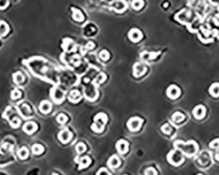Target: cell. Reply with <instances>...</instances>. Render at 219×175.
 Wrapping results in <instances>:
<instances>
[{"label": "cell", "instance_id": "cell-2", "mask_svg": "<svg viewBox=\"0 0 219 175\" xmlns=\"http://www.w3.org/2000/svg\"><path fill=\"white\" fill-rule=\"evenodd\" d=\"M107 116L103 113H99L94 118V124H92V130L96 132H102L104 125L107 123Z\"/></svg>", "mask_w": 219, "mask_h": 175}, {"label": "cell", "instance_id": "cell-36", "mask_svg": "<svg viewBox=\"0 0 219 175\" xmlns=\"http://www.w3.org/2000/svg\"><path fill=\"white\" fill-rule=\"evenodd\" d=\"M104 81H105V75H104V74H100L95 79L94 82H95V83H97V84H100V83L104 82Z\"/></svg>", "mask_w": 219, "mask_h": 175}, {"label": "cell", "instance_id": "cell-8", "mask_svg": "<svg viewBox=\"0 0 219 175\" xmlns=\"http://www.w3.org/2000/svg\"><path fill=\"white\" fill-rule=\"evenodd\" d=\"M58 137H59L60 141L62 144H67V143L69 142V140L71 139L72 133L68 129H64V130L60 131Z\"/></svg>", "mask_w": 219, "mask_h": 175}, {"label": "cell", "instance_id": "cell-23", "mask_svg": "<svg viewBox=\"0 0 219 175\" xmlns=\"http://www.w3.org/2000/svg\"><path fill=\"white\" fill-rule=\"evenodd\" d=\"M9 33V26L5 21H0V36H6Z\"/></svg>", "mask_w": 219, "mask_h": 175}, {"label": "cell", "instance_id": "cell-37", "mask_svg": "<svg viewBox=\"0 0 219 175\" xmlns=\"http://www.w3.org/2000/svg\"><path fill=\"white\" fill-rule=\"evenodd\" d=\"M68 120V117L67 116L64 115V114H60V115L57 116V122L60 123V124H65L66 122Z\"/></svg>", "mask_w": 219, "mask_h": 175}, {"label": "cell", "instance_id": "cell-28", "mask_svg": "<svg viewBox=\"0 0 219 175\" xmlns=\"http://www.w3.org/2000/svg\"><path fill=\"white\" fill-rule=\"evenodd\" d=\"M185 118V116L183 114H181V112H175L174 115L172 116V121L175 123H180Z\"/></svg>", "mask_w": 219, "mask_h": 175}, {"label": "cell", "instance_id": "cell-39", "mask_svg": "<svg viewBox=\"0 0 219 175\" xmlns=\"http://www.w3.org/2000/svg\"><path fill=\"white\" fill-rule=\"evenodd\" d=\"M9 5V0H0V10H4Z\"/></svg>", "mask_w": 219, "mask_h": 175}, {"label": "cell", "instance_id": "cell-13", "mask_svg": "<svg viewBox=\"0 0 219 175\" xmlns=\"http://www.w3.org/2000/svg\"><path fill=\"white\" fill-rule=\"evenodd\" d=\"M62 47L63 49L67 51V52H72L74 51L76 48V45L74 43V41L70 39H66L63 40V44H62Z\"/></svg>", "mask_w": 219, "mask_h": 175}, {"label": "cell", "instance_id": "cell-9", "mask_svg": "<svg viewBox=\"0 0 219 175\" xmlns=\"http://www.w3.org/2000/svg\"><path fill=\"white\" fill-rule=\"evenodd\" d=\"M129 39H131V41L133 42H137L139 41L142 39V33L138 30V29H131V31L129 32Z\"/></svg>", "mask_w": 219, "mask_h": 175}, {"label": "cell", "instance_id": "cell-40", "mask_svg": "<svg viewBox=\"0 0 219 175\" xmlns=\"http://www.w3.org/2000/svg\"><path fill=\"white\" fill-rule=\"evenodd\" d=\"M71 63H73L75 66L79 65V63H80V58H79L78 55H74V56L72 57Z\"/></svg>", "mask_w": 219, "mask_h": 175}, {"label": "cell", "instance_id": "cell-29", "mask_svg": "<svg viewBox=\"0 0 219 175\" xmlns=\"http://www.w3.org/2000/svg\"><path fill=\"white\" fill-rule=\"evenodd\" d=\"M28 154H29L28 150L26 147H22L21 149H19V152H18V155H19V159H27L28 157Z\"/></svg>", "mask_w": 219, "mask_h": 175}, {"label": "cell", "instance_id": "cell-20", "mask_svg": "<svg viewBox=\"0 0 219 175\" xmlns=\"http://www.w3.org/2000/svg\"><path fill=\"white\" fill-rule=\"evenodd\" d=\"M176 19H178L181 23H185L187 21V18H188V12L184 10V11H181V12H179L177 15H176Z\"/></svg>", "mask_w": 219, "mask_h": 175}, {"label": "cell", "instance_id": "cell-1", "mask_svg": "<svg viewBox=\"0 0 219 175\" xmlns=\"http://www.w3.org/2000/svg\"><path fill=\"white\" fill-rule=\"evenodd\" d=\"M175 146L176 149L180 150L183 154L187 155L188 157H192L196 155L198 152V145L194 141H189L188 143H183L181 140H178L175 143Z\"/></svg>", "mask_w": 219, "mask_h": 175}, {"label": "cell", "instance_id": "cell-10", "mask_svg": "<svg viewBox=\"0 0 219 175\" xmlns=\"http://www.w3.org/2000/svg\"><path fill=\"white\" fill-rule=\"evenodd\" d=\"M206 114V109L203 105H199L193 110V115L196 119H202Z\"/></svg>", "mask_w": 219, "mask_h": 175}, {"label": "cell", "instance_id": "cell-32", "mask_svg": "<svg viewBox=\"0 0 219 175\" xmlns=\"http://www.w3.org/2000/svg\"><path fill=\"white\" fill-rule=\"evenodd\" d=\"M21 96V92L19 90V89H14L12 90L11 93V97L12 100H16V99H19V97Z\"/></svg>", "mask_w": 219, "mask_h": 175}, {"label": "cell", "instance_id": "cell-4", "mask_svg": "<svg viewBox=\"0 0 219 175\" xmlns=\"http://www.w3.org/2000/svg\"><path fill=\"white\" fill-rule=\"evenodd\" d=\"M142 123L143 121L141 118H139V117H132V118H131L130 120L128 121L127 125H128V128H129L130 131H136L140 129Z\"/></svg>", "mask_w": 219, "mask_h": 175}, {"label": "cell", "instance_id": "cell-26", "mask_svg": "<svg viewBox=\"0 0 219 175\" xmlns=\"http://www.w3.org/2000/svg\"><path fill=\"white\" fill-rule=\"evenodd\" d=\"M144 6V1L143 0H133L131 2V7L134 10H140Z\"/></svg>", "mask_w": 219, "mask_h": 175}, {"label": "cell", "instance_id": "cell-19", "mask_svg": "<svg viewBox=\"0 0 219 175\" xmlns=\"http://www.w3.org/2000/svg\"><path fill=\"white\" fill-rule=\"evenodd\" d=\"M159 53H148V52H143L142 54L140 55V58L143 60H153L157 57V55H159Z\"/></svg>", "mask_w": 219, "mask_h": 175}, {"label": "cell", "instance_id": "cell-31", "mask_svg": "<svg viewBox=\"0 0 219 175\" xmlns=\"http://www.w3.org/2000/svg\"><path fill=\"white\" fill-rule=\"evenodd\" d=\"M207 161H208V153H203L199 158V162L202 165H205L207 163Z\"/></svg>", "mask_w": 219, "mask_h": 175}, {"label": "cell", "instance_id": "cell-24", "mask_svg": "<svg viewBox=\"0 0 219 175\" xmlns=\"http://www.w3.org/2000/svg\"><path fill=\"white\" fill-rule=\"evenodd\" d=\"M90 162H91V160H90V159H89L88 156L82 158V159H80V161H79V164H80V165H79V169H82V168H84V167L89 166V164H90Z\"/></svg>", "mask_w": 219, "mask_h": 175}, {"label": "cell", "instance_id": "cell-43", "mask_svg": "<svg viewBox=\"0 0 219 175\" xmlns=\"http://www.w3.org/2000/svg\"><path fill=\"white\" fill-rule=\"evenodd\" d=\"M93 47H94V44L92 43V42H89L87 46H86V48H88V50L93 49Z\"/></svg>", "mask_w": 219, "mask_h": 175}, {"label": "cell", "instance_id": "cell-41", "mask_svg": "<svg viewBox=\"0 0 219 175\" xmlns=\"http://www.w3.org/2000/svg\"><path fill=\"white\" fill-rule=\"evenodd\" d=\"M145 174H149V175L157 174V172H156V170H154V168H153V167H149V168H147V169L146 170Z\"/></svg>", "mask_w": 219, "mask_h": 175}, {"label": "cell", "instance_id": "cell-44", "mask_svg": "<svg viewBox=\"0 0 219 175\" xmlns=\"http://www.w3.org/2000/svg\"><path fill=\"white\" fill-rule=\"evenodd\" d=\"M209 2H210L212 5H215V6L219 5V0H209Z\"/></svg>", "mask_w": 219, "mask_h": 175}, {"label": "cell", "instance_id": "cell-22", "mask_svg": "<svg viewBox=\"0 0 219 175\" xmlns=\"http://www.w3.org/2000/svg\"><path fill=\"white\" fill-rule=\"evenodd\" d=\"M209 94L215 97L219 96V83L212 84V86L209 88Z\"/></svg>", "mask_w": 219, "mask_h": 175}, {"label": "cell", "instance_id": "cell-21", "mask_svg": "<svg viewBox=\"0 0 219 175\" xmlns=\"http://www.w3.org/2000/svg\"><path fill=\"white\" fill-rule=\"evenodd\" d=\"M69 100L73 103H77L81 100V95L77 90H73L69 94Z\"/></svg>", "mask_w": 219, "mask_h": 175}, {"label": "cell", "instance_id": "cell-42", "mask_svg": "<svg viewBox=\"0 0 219 175\" xmlns=\"http://www.w3.org/2000/svg\"><path fill=\"white\" fill-rule=\"evenodd\" d=\"M103 173H104V174H109V172L105 169V168H102V169L100 170V171H98V172H97V174H103Z\"/></svg>", "mask_w": 219, "mask_h": 175}, {"label": "cell", "instance_id": "cell-5", "mask_svg": "<svg viewBox=\"0 0 219 175\" xmlns=\"http://www.w3.org/2000/svg\"><path fill=\"white\" fill-rule=\"evenodd\" d=\"M51 96L55 103H60L64 99V92L59 88L55 87L51 91Z\"/></svg>", "mask_w": 219, "mask_h": 175}, {"label": "cell", "instance_id": "cell-38", "mask_svg": "<svg viewBox=\"0 0 219 175\" xmlns=\"http://www.w3.org/2000/svg\"><path fill=\"white\" fill-rule=\"evenodd\" d=\"M209 147L211 149H218L219 148V138L215 139L214 141L209 144Z\"/></svg>", "mask_w": 219, "mask_h": 175}, {"label": "cell", "instance_id": "cell-12", "mask_svg": "<svg viewBox=\"0 0 219 175\" xmlns=\"http://www.w3.org/2000/svg\"><path fill=\"white\" fill-rule=\"evenodd\" d=\"M117 150L118 152L120 153V154H125L127 153L128 151V147H129V144L128 143L126 142V140H119L118 142L117 143Z\"/></svg>", "mask_w": 219, "mask_h": 175}, {"label": "cell", "instance_id": "cell-6", "mask_svg": "<svg viewBox=\"0 0 219 175\" xmlns=\"http://www.w3.org/2000/svg\"><path fill=\"white\" fill-rule=\"evenodd\" d=\"M147 71V67L143 63H136L133 66V75L135 77H140Z\"/></svg>", "mask_w": 219, "mask_h": 175}, {"label": "cell", "instance_id": "cell-25", "mask_svg": "<svg viewBox=\"0 0 219 175\" xmlns=\"http://www.w3.org/2000/svg\"><path fill=\"white\" fill-rule=\"evenodd\" d=\"M32 151H33V154H35V155H39V154L43 153L44 147L41 145V144H33V147H32Z\"/></svg>", "mask_w": 219, "mask_h": 175}, {"label": "cell", "instance_id": "cell-30", "mask_svg": "<svg viewBox=\"0 0 219 175\" xmlns=\"http://www.w3.org/2000/svg\"><path fill=\"white\" fill-rule=\"evenodd\" d=\"M76 150L77 153H82L86 151V145L83 143H78L76 146Z\"/></svg>", "mask_w": 219, "mask_h": 175}, {"label": "cell", "instance_id": "cell-33", "mask_svg": "<svg viewBox=\"0 0 219 175\" xmlns=\"http://www.w3.org/2000/svg\"><path fill=\"white\" fill-rule=\"evenodd\" d=\"M10 124L12 128H18L19 124H20V120L18 118V117H13L11 121H10Z\"/></svg>", "mask_w": 219, "mask_h": 175}, {"label": "cell", "instance_id": "cell-16", "mask_svg": "<svg viewBox=\"0 0 219 175\" xmlns=\"http://www.w3.org/2000/svg\"><path fill=\"white\" fill-rule=\"evenodd\" d=\"M19 109L20 111V114L23 117L27 118L28 116L31 114V109L29 108L27 104H20V106L19 107Z\"/></svg>", "mask_w": 219, "mask_h": 175}, {"label": "cell", "instance_id": "cell-18", "mask_svg": "<svg viewBox=\"0 0 219 175\" xmlns=\"http://www.w3.org/2000/svg\"><path fill=\"white\" fill-rule=\"evenodd\" d=\"M72 11H73V18L77 22H82L84 19V16L82 13V11L76 8H72Z\"/></svg>", "mask_w": 219, "mask_h": 175}, {"label": "cell", "instance_id": "cell-34", "mask_svg": "<svg viewBox=\"0 0 219 175\" xmlns=\"http://www.w3.org/2000/svg\"><path fill=\"white\" fill-rule=\"evenodd\" d=\"M99 56H100V58H101V59H102L103 60H109V52H107L106 50H103V51H101V52H100Z\"/></svg>", "mask_w": 219, "mask_h": 175}, {"label": "cell", "instance_id": "cell-45", "mask_svg": "<svg viewBox=\"0 0 219 175\" xmlns=\"http://www.w3.org/2000/svg\"><path fill=\"white\" fill-rule=\"evenodd\" d=\"M215 159H217V161H219V153H216V156H215Z\"/></svg>", "mask_w": 219, "mask_h": 175}, {"label": "cell", "instance_id": "cell-35", "mask_svg": "<svg viewBox=\"0 0 219 175\" xmlns=\"http://www.w3.org/2000/svg\"><path fill=\"white\" fill-rule=\"evenodd\" d=\"M161 131H163L165 134L168 135V134L171 133V131H172V128H171V126H170L169 124H164V125L161 127Z\"/></svg>", "mask_w": 219, "mask_h": 175}, {"label": "cell", "instance_id": "cell-11", "mask_svg": "<svg viewBox=\"0 0 219 175\" xmlns=\"http://www.w3.org/2000/svg\"><path fill=\"white\" fill-rule=\"evenodd\" d=\"M112 7L117 12H123L126 9V3L125 0H116L112 4Z\"/></svg>", "mask_w": 219, "mask_h": 175}, {"label": "cell", "instance_id": "cell-15", "mask_svg": "<svg viewBox=\"0 0 219 175\" xmlns=\"http://www.w3.org/2000/svg\"><path fill=\"white\" fill-rule=\"evenodd\" d=\"M51 109H52V105L50 104L48 101H42L39 104V110L44 114L49 113Z\"/></svg>", "mask_w": 219, "mask_h": 175}, {"label": "cell", "instance_id": "cell-46", "mask_svg": "<svg viewBox=\"0 0 219 175\" xmlns=\"http://www.w3.org/2000/svg\"><path fill=\"white\" fill-rule=\"evenodd\" d=\"M106 1H112V0H106Z\"/></svg>", "mask_w": 219, "mask_h": 175}, {"label": "cell", "instance_id": "cell-14", "mask_svg": "<svg viewBox=\"0 0 219 175\" xmlns=\"http://www.w3.org/2000/svg\"><path fill=\"white\" fill-rule=\"evenodd\" d=\"M36 130H37V124L33 122H28L23 127V131L27 132V134H32Z\"/></svg>", "mask_w": 219, "mask_h": 175}, {"label": "cell", "instance_id": "cell-3", "mask_svg": "<svg viewBox=\"0 0 219 175\" xmlns=\"http://www.w3.org/2000/svg\"><path fill=\"white\" fill-rule=\"evenodd\" d=\"M167 160L170 164L174 165H180L184 160L183 153L178 149L171 151L167 155Z\"/></svg>", "mask_w": 219, "mask_h": 175}, {"label": "cell", "instance_id": "cell-7", "mask_svg": "<svg viewBox=\"0 0 219 175\" xmlns=\"http://www.w3.org/2000/svg\"><path fill=\"white\" fill-rule=\"evenodd\" d=\"M180 94H181L180 88L175 85H171L167 90V95L171 99H176L177 97H179Z\"/></svg>", "mask_w": 219, "mask_h": 175}, {"label": "cell", "instance_id": "cell-27", "mask_svg": "<svg viewBox=\"0 0 219 175\" xmlns=\"http://www.w3.org/2000/svg\"><path fill=\"white\" fill-rule=\"evenodd\" d=\"M13 82L17 84H20L24 82V75L20 72H17L13 75Z\"/></svg>", "mask_w": 219, "mask_h": 175}, {"label": "cell", "instance_id": "cell-17", "mask_svg": "<svg viewBox=\"0 0 219 175\" xmlns=\"http://www.w3.org/2000/svg\"><path fill=\"white\" fill-rule=\"evenodd\" d=\"M119 165H120V160L118 156H111L109 158V161H108V165L110 168H112V169L117 168L119 166Z\"/></svg>", "mask_w": 219, "mask_h": 175}]
</instances>
